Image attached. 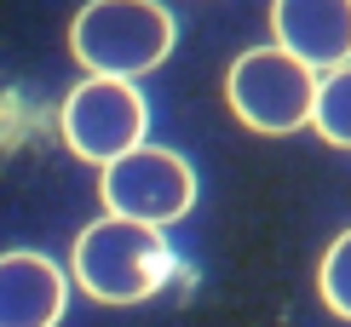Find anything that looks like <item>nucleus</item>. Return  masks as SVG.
Listing matches in <instances>:
<instances>
[{
    "instance_id": "7",
    "label": "nucleus",
    "mask_w": 351,
    "mask_h": 327,
    "mask_svg": "<svg viewBox=\"0 0 351 327\" xmlns=\"http://www.w3.org/2000/svg\"><path fill=\"white\" fill-rule=\"evenodd\" d=\"M69 304V276L47 252H0V327H58Z\"/></svg>"
},
{
    "instance_id": "2",
    "label": "nucleus",
    "mask_w": 351,
    "mask_h": 327,
    "mask_svg": "<svg viewBox=\"0 0 351 327\" xmlns=\"http://www.w3.org/2000/svg\"><path fill=\"white\" fill-rule=\"evenodd\" d=\"M69 276L86 299L98 304H144L167 287L173 276V252L162 241V230L133 224V218H98L75 235L69 252Z\"/></svg>"
},
{
    "instance_id": "3",
    "label": "nucleus",
    "mask_w": 351,
    "mask_h": 327,
    "mask_svg": "<svg viewBox=\"0 0 351 327\" xmlns=\"http://www.w3.org/2000/svg\"><path fill=\"white\" fill-rule=\"evenodd\" d=\"M311 98H317V69H305L282 47H247L225 69V103L259 138H288V132L311 127Z\"/></svg>"
},
{
    "instance_id": "9",
    "label": "nucleus",
    "mask_w": 351,
    "mask_h": 327,
    "mask_svg": "<svg viewBox=\"0 0 351 327\" xmlns=\"http://www.w3.org/2000/svg\"><path fill=\"white\" fill-rule=\"evenodd\" d=\"M317 293H323V304L334 316L351 322V230L334 235V247L323 252V264H317Z\"/></svg>"
},
{
    "instance_id": "6",
    "label": "nucleus",
    "mask_w": 351,
    "mask_h": 327,
    "mask_svg": "<svg viewBox=\"0 0 351 327\" xmlns=\"http://www.w3.org/2000/svg\"><path fill=\"white\" fill-rule=\"evenodd\" d=\"M271 40L305 69L351 64V0H271Z\"/></svg>"
},
{
    "instance_id": "4",
    "label": "nucleus",
    "mask_w": 351,
    "mask_h": 327,
    "mask_svg": "<svg viewBox=\"0 0 351 327\" xmlns=\"http://www.w3.org/2000/svg\"><path fill=\"white\" fill-rule=\"evenodd\" d=\"M98 196H104L110 218H133V224L167 230L196 207V172L179 150H162V144H133L127 155L104 161V178H98Z\"/></svg>"
},
{
    "instance_id": "5",
    "label": "nucleus",
    "mask_w": 351,
    "mask_h": 327,
    "mask_svg": "<svg viewBox=\"0 0 351 327\" xmlns=\"http://www.w3.org/2000/svg\"><path fill=\"white\" fill-rule=\"evenodd\" d=\"M144 127H150L144 92L133 81H110V75H86L64 98V115H58L64 144L93 167H104V161L127 155L133 144H144Z\"/></svg>"
},
{
    "instance_id": "8",
    "label": "nucleus",
    "mask_w": 351,
    "mask_h": 327,
    "mask_svg": "<svg viewBox=\"0 0 351 327\" xmlns=\"http://www.w3.org/2000/svg\"><path fill=\"white\" fill-rule=\"evenodd\" d=\"M311 127L323 132L334 150H351V64H334L323 81H317L311 98Z\"/></svg>"
},
{
    "instance_id": "1",
    "label": "nucleus",
    "mask_w": 351,
    "mask_h": 327,
    "mask_svg": "<svg viewBox=\"0 0 351 327\" xmlns=\"http://www.w3.org/2000/svg\"><path fill=\"white\" fill-rule=\"evenodd\" d=\"M179 23L162 0H86L69 23V52L86 75L133 81L167 64Z\"/></svg>"
}]
</instances>
